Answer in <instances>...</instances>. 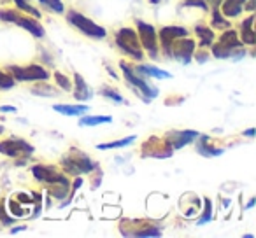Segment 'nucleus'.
<instances>
[{
	"instance_id": "39",
	"label": "nucleus",
	"mask_w": 256,
	"mask_h": 238,
	"mask_svg": "<svg viewBox=\"0 0 256 238\" xmlns=\"http://www.w3.org/2000/svg\"><path fill=\"white\" fill-rule=\"evenodd\" d=\"M244 135H248V137H252V135H254V128H249L248 132L244 133Z\"/></svg>"
},
{
	"instance_id": "16",
	"label": "nucleus",
	"mask_w": 256,
	"mask_h": 238,
	"mask_svg": "<svg viewBox=\"0 0 256 238\" xmlns=\"http://www.w3.org/2000/svg\"><path fill=\"white\" fill-rule=\"evenodd\" d=\"M244 4L246 0H223L220 5L224 18H237L244 11Z\"/></svg>"
},
{
	"instance_id": "27",
	"label": "nucleus",
	"mask_w": 256,
	"mask_h": 238,
	"mask_svg": "<svg viewBox=\"0 0 256 238\" xmlns=\"http://www.w3.org/2000/svg\"><path fill=\"white\" fill-rule=\"evenodd\" d=\"M54 81H56V84L60 86V89H65V91H70L72 89L70 79H68L65 74H62V72H54Z\"/></svg>"
},
{
	"instance_id": "9",
	"label": "nucleus",
	"mask_w": 256,
	"mask_h": 238,
	"mask_svg": "<svg viewBox=\"0 0 256 238\" xmlns=\"http://www.w3.org/2000/svg\"><path fill=\"white\" fill-rule=\"evenodd\" d=\"M136 23H137V28H139L137 35H139L142 49H146L151 58H156L158 56V35H156L154 26L150 25V23H144L142 19H137Z\"/></svg>"
},
{
	"instance_id": "11",
	"label": "nucleus",
	"mask_w": 256,
	"mask_h": 238,
	"mask_svg": "<svg viewBox=\"0 0 256 238\" xmlns=\"http://www.w3.org/2000/svg\"><path fill=\"white\" fill-rule=\"evenodd\" d=\"M120 67H121V70H123L124 79H126L128 84H132L134 88H137L139 91H142L144 102H150L151 98L158 96V89H154L153 86L148 84V82L144 81V77H140V75H136V74H134V70H132V68H128V65H126V63H121Z\"/></svg>"
},
{
	"instance_id": "18",
	"label": "nucleus",
	"mask_w": 256,
	"mask_h": 238,
	"mask_svg": "<svg viewBox=\"0 0 256 238\" xmlns=\"http://www.w3.org/2000/svg\"><path fill=\"white\" fill-rule=\"evenodd\" d=\"M252 23H254V16H249L248 19L240 23V37L242 44H248V46H254L256 44V33L252 30Z\"/></svg>"
},
{
	"instance_id": "3",
	"label": "nucleus",
	"mask_w": 256,
	"mask_h": 238,
	"mask_svg": "<svg viewBox=\"0 0 256 238\" xmlns=\"http://www.w3.org/2000/svg\"><path fill=\"white\" fill-rule=\"evenodd\" d=\"M116 46L123 51L124 54H128L134 60L140 61L144 56L142 53V46H140L139 35H137L136 30L132 28H121L116 33Z\"/></svg>"
},
{
	"instance_id": "7",
	"label": "nucleus",
	"mask_w": 256,
	"mask_h": 238,
	"mask_svg": "<svg viewBox=\"0 0 256 238\" xmlns=\"http://www.w3.org/2000/svg\"><path fill=\"white\" fill-rule=\"evenodd\" d=\"M11 77L14 81L22 82H44L50 79L46 68H42L40 65H26V67H9Z\"/></svg>"
},
{
	"instance_id": "6",
	"label": "nucleus",
	"mask_w": 256,
	"mask_h": 238,
	"mask_svg": "<svg viewBox=\"0 0 256 238\" xmlns=\"http://www.w3.org/2000/svg\"><path fill=\"white\" fill-rule=\"evenodd\" d=\"M0 153L6 154L9 158H16V160H28L34 154V146L25 142L23 139L18 137H9V139L0 142Z\"/></svg>"
},
{
	"instance_id": "38",
	"label": "nucleus",
	"mask_w": 256,
	"mask_h": 238,
	"mask_svg": "<svg viewBox=\"0 0 256 238\" xmlns=\"http://www.w3.org/2000/svg\"><path fill=\"white\" fill-rule=\"evenodd\" d=\"M246 5V9H248V11H254V0H249L248 4H244Z\"/></svg>"
},
{
	"instance_id": "28",
	"label": "nucleus",
	"mask_w": 256,
	"mask_h": 238,
	"mask_svg": "<svg viewBox=\"0 0 256 238\" xmlns=\"http://www.w3.org/2000/svg\"><path fill=\"white\" fill-rule=\"evenodd\" d=\"M14 4L18 5V9H22V11H25V12H28V14H32L34 18H37L39 19L40 18V12L37 11L36 7H32V5L26 2V0H14Z\"/></svg>"
},
{
	"instance_id": "34",
	"label": "nucleus",
	"mask_w": 256,
	"mask_h": 238,
	"mask_svg": "<svg viewBox=\"0 0 256 238\" xmlns=\"http://www.w3.org/2000/svg\"><path fill=\"white\" fill-rule=\"evenodd\" d=\"M184 5L188 7H202V9H207V4L204 0H184Z\"/></svg>"
},
{
	"instance_id": "40",
	"label": "nucleus",
	"mask_w": 256,
	"mask_h": 238,
	"mask_svg": "<svg viewBox=\"0 0 256 238\" xmlns=\"http://www.w3.org/2000/svg\"><path fill=\"white\" fill-rule=\"evenodd\" d=\"M151 2H153V4H156V2H160V0H151Z\"/></svg>"
},
{
	"instance_id": "20",
	"label": "nucleus",
	"mask_w": 256,
	"mask_h": 238,
	"mask_svg": "<svg viewBox=\"0 0 256 238\" xmlns=\"http://www.w3.org/2000/svg\"><path fill=\"white\" fill-rule=\"evenodd\" d=\"M195 32H196V37H198V40H200V47H210L212 46L214 39H216V35H214L212 30L207 28V26H204V25H196Z\"/></svg>"
},
{
	"instance_id": "37",
	"label": "nucleus",
	"mask_w": 256,
	"mask_h": 238,
	"mask_svg": "<svg viewBox=\"0 0 256 238\" xmlns=\"http://www.w3.org/2000/svg\"><path fill=\"white\" fill-rule=\"evenodd\" d=\"M0 112H16V109L14 107H4L2 105L0 107Z\"/></svg>"
},
{
	"instance_id": "25",
	"label": "nucleus",
	"mask_w": 256,
	"mask_h": 238,
	"mask_svg": "<svg viewBox=\"0 0 256 238\" xmlns=\"http://www.w3.org/2000/svg\"><path fill=\"white\" fill-rule=\"evenodd\" d=\"M212 26L220 30H226L230 28V21L224 19V16L220 12V9H212Z\"/></svg>"
},
{
	"instance_id": "17",
	"label": "nucleus",
	"mask_w": 256,
	"mask_h": 238,
	"mask_svg": "<svg viewBox=\"0 0 256 238\" xmlns=\"http://www.w3.org/2000/svg\"><path fill=\"white\" fill-rule=\"evenodd\" d=\"M74 81H76V84H74V98L79 100V102H86V100L92 98L93 91H92V88L86 84V81L82 79V75L76 74Z\"/></svg>"
},
{
	"instance_id": "31",
	"label": "nucleus",
	"mask_w": 256,
	"mask_h": 238,
	"mask_svg": "<svg viewBox=\"0 0 256 238\" xmlns=\"http://www.w3.org/2000/svg\"><path fill=\"white\" fill-rule=\"evenodd\" d=\"M102 95L104 96H107V98H110V100H114V102H118V103H123V96L120 95L118 91H114L112 88H104L102 89Z\"/></svg>"
},
{
	"instance_id": "21",
	"label": "nucleus",
	"mask_w": 256,
	"mask_h": 238,
	"mask_svg": "<svg viewBox=\"0 0 256 238\" xmlns=\"http://www.w3.org/2000/svg\"><path fill=\"white\" fill-rule=\"evenodd\" d=\"M207 140H209V137L202 135V137H200L198 146H196V151H198V153L202 154V156H206V158H210V156H221V154L224 153L223 149H216V147L209 146V144H207Z\"/></svg>"
},
{
	"instance_id": "15",
	"label": "nucleus",
	"mask_w": 256,
	"mask_h": 238,
	"mask_svg": "<svg viewBox=\"0 0 256 238\" xmlns=\"http://www.w3.org/2000/svg\"><path fill=\"white\" fill-rule=\"evenodd\" d=\"M198 137V132H193V130H182V132H170L167 133L165 139L170 142L172 149H181L182 146L190 144L192 140H195Z\"/></svg>"
},
{
	"instance_id": "33",
	"label": "nucleus",
	"mask_w": 256,
	"mask_h": 238,
	"mask_svg": "<svg viewBox=\"0 0 256 238\" xmlns=\"http://www.w3.org/2000/svg\"><path fill=\"white\" fill-rule=\"evenodd\" d=\"M0 223L4 224V226H9V224L14 223V217H9V214L6 212L4 203H0Z\"/></svg>"
},
{
	"instance_id": "26",
	"label": "nucleus",
	"mask_w": 256,
	"mask_h": 238,
	"mask_svg": "<svg viewBox=\"0 0 256 238\" xmlns=\"http://www.w3.org/2000/svg\"><path fill=\"white\" fill-rule=\"evenodd\" d=\"M32 93H34V95H39V96H56L58 95V91H54V88H53V86H50V84L34 86Z\"/></svg>"
},
{
	"instance_id": "36",
	"label": "nucleus",
	"mask_w": 256,
	"mask_h": 238,
	"mask_svg": "<svg viewBox=\"0 0 256 238\" xmlns=\"http://www.w3.org/2000/svg\"><path fill=\"white\" fill-rule=\"evenodd\" d=\"M223 2V0H209V5L212 9H220V4Z\"/></svg>"
},
{
	"instance_id": "10",
	"label": "nucleus",
	"mask_w": 256,
	"mask_h": 238,
	"mask_svg": "<svg viewBox=\"0 0 256 238\" xmlns=\"http://www.w3.org/2000/svg\"><path fill=\"white\" fill-rule=\"evenodd\" d=\"M193 53H195V42L188 37H181V39H176L170 44V47L167 49V56L174 58V60L181 61V63H190Z\"/></svg>"
},
{
	"instance_id": "1",
	"label": "nucleus",
	"mask_w": 256,
	"mask_h": 238,
	"mask_svg": "<svg viewBox=\"0 0 256 238\" xmlns=\"http://www.w3.org/2000/svg\"><path fill=\"white\" fill-rule=\"evenodd\" d=\"M212 54L216 58H234V60L244 56V44L238 39V33L232 28L224 30V33L212 46Z\"/></svg>"
},
{
	"instance_id": "2",
	"label": "nucleus",
	"mask_w": 256,
	"mask_h": 238,
	"mask_svg": "<svg viewBox=\"0 0 256 238\" xmlns=\"http://www.w3.org/2000/svg\"><path fill=\"white\" fill-rule=\"evenodd\" d=\"M62 167L67 174L72 175H82V174H90L92 170H95L96 165L90 160V156H86L82 151L79 149H70L64 158H62Z\"/></svg>"
},
{
	"instance_id": "22",
	"label": "nucleus",
	"mask_w": 256,
	"mask_h": 238,
	"mask_svg": "<svg viewBox=\"0 0 256 238\" xmlns=\"http://www.w3.org/2000/svg\"><path fill=\"white\" fill-rule=\"evenodd\" d=\"M136 70L144 75H148V77H158V79L170 77V74H168L167 70H162V68L153 67V65H139V67H136Z\"/></svg>"
},
{
	"instance_id": "5",
	"label": "nucleus",
	"mask_w": 256,
	"mask_h": 238,
	"mask_svg": "<svg viewBox=\"0 0 256 238\" xmlns=\"http://www.w3.org/2000/svg\"><path fill=\"white\" fill-rule=\"evenodd\" d=\"M0 21L14 23V25L28 30V32L32 33L34 37H37V39H42L44 37V28L37 19H32V18H28V16L18 14V12L11 11V9H2V11H0Z\"/></svg>"
},
{
	"instance_id": "13",
	"label": "nucleus",
	"mask_w": 256,
	"mask_h": 238,
	"mask_svg": "<svg viewBox=\"0 0 256 238\" xmlns=\"http://www.w3.org/2000/svg\"><path fill=\"white\" fill-rule=\"evenodd\" d=\"M174 149H172L170 142L167 139H158V137H151L142 147V156L150 158H168L172 156Z\"/></svg>"
},
{
	"instance_id": "30",
	"label": "nucleus",
	"mask_w": 256,
	"mask_h": 238,
	"mask_svg": "<svg viewBox=\"0 0 256 238\" xmlns=\"http://www.w3.org/2000/svg\"><path fill=\"white\" fill-rule=\"evenodd\" d=\"M14 84H16V81L11 75L0 72V89H11V88H14Z\"/></svg>"
},
{
	"instance_id": "8",
	"label": "nucleus",
	"mask_w": 256,
	"mask_h": 238,
	"mask_svg": "<svg viewBox=\"0 0 256 238\" xmlns=\"http://www.w3.org/2000/svg\"><path fill=\"white\" fill-rule=\"evenodd\" d=\"M124 237H160L162 231L148 221H123L120 226Z\"/></svg>"
},
{
	"instance_id": "14",
	"label": "nucleus",
	"mask_w": 256,
	"mask_h": 238,
	"mask_svg": "<svg viewBox=\"0 0 256 238\" xmlns=\"http://www.w3.org/2000/svg\"><path fill=\"white\" fill-rule=\"evenodd\" d=\"M160 42L164 51L167 53V49L170 47V44L174 42L176 39H181V37H188V30L182 28V26H164L160 30Z\"/></svg>"
},
{
	"instance_id": "29",
	"label": "nucleus",
	"mask_w": 256,
	"mask_h": 238,
	"mask_svg": "<svg viewBox=\"0 0 256 238\" xmlns=\"http://www.w3.org/2000/svg\"><path fill=\"white\" fill-rule=\"evenodd\" d=\"M40 4L44 5V7H48V9H51L53 12H64V2L62 0H39Z\"/></svg>"
},
{
	"instance_id": "19",
	"label": "nucleus",
	"mask_w": 256,
	"mask_h": 238,
	"mask_svg": "<svg viewBox=\"0 0 256 238\" xmlns=\"http://www.w3.org/2000/svg\"><path fill=\"white\" fill-rule=\"evenodd\" d=\"M53 109L56 110V112L64 114V116H74V117H79L82 116V114H86L90 110L88 105H53Z\"/></svg>"
},
{
	"instance_id": "12",
	"label": "nucleus",
	"mask_w": 256,
	"mask_h": 238,
	"mask_svg": "<svg viewBox=\"0 0 256 238\" xmlns=\"http://www.w3.org/2000/svg\"><path fill=\"white\" fill-rule=\"evenodd\" d=\"M32 174L37 181L46 182V184H65L68 186V179L65 177L64 172L56 170L54 167H46V165H36L32 167Z\"/></svg>"
},
{
	"instance_id": "4",
	"label": "nucleus",
	"mask_w": 256,
	"mask_h": 238,
	"mask_svg": "<svg viewBox=\"0 0 256 238\" xmlns=\"http://www.w3.org/2000/svg\"><path fill=\"white\" fill-rule=\"evenodd\" d=\"M67 21L70 23L72 26H76L81 33H84L86 37H92V39H104V37L107 35L104 26L96 25L95 21H92V19L82 16L81 12H78V11H68Z\"/></svg>"
},
{
	"instance_id": "24",
	"label": "nucleus",
	"mask_w": 256,
	"mask_h": 238,
	"mask_svg": "<svg viewBox=\"0 0 256 238\" xmlns=\"http://www.w3.org/2000/svg\"><path fill=\"white\" fill-rule=\"evenodd\" d=\"M110 121H112V117L110 116H86V117H81L79 125L81 126H96V125H102V123H110Z\"/></svg>"
},
{
	"instance_id": "32",
	"label": "nucleus",
	"mask_w": 256,
	"mask_h": 238,
	"mask_svg": "<svg viewBox=\"0 0 256 238\" xmlns=\"http://www.w3.org/2000/svg\"><path fill=\"white\" fill-rule=\"evenodd\" d=\"M206 202V209H204V214H202V219L198 221V224H206L207 221H210V212H212V203H210V200L209 198H206L204 200Z\"/></svg>"
},
{
	"instance_id": "23",
	"label": "nucleus",
	"mask_w": 256,
	"mask_h": 238,
	"mask_svg": "<svg viewBox=\"0 0 256 238\" xmlns=\"http://www.w3.org/2000/svg\"><path fill=\"white\" fill-rule=\"evenodd\" d=\"M136 140V135H130V137H124L121 140H114V142H109V144H98V149L100 151H107V149H120V147H124V146H130V144Z\"/></svg>"
},
{
	"instance_id": "35",
	"label": "nucleus",
	"mask_w": 256,
	"mask_h": 238,
	"mask_svg": "<svg viewBox=\"0 0 256 238\" xmlns=\"http://www.w3.org/2000/svg\"><path fill=\"white\" fill-rule=\"evenodd\" d=\"M18 198H20V200H23L22 203H25V205H28V203H32V198H28V196H26V195H23V193H20V195H18Z\"/></svg>"
}]
</instances>
